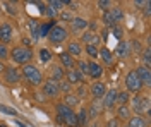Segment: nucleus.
Masks as SVG:
<instances>
[{"label": "nucleus", "mask_w": 151, "mask_h": 127, "mask_svg": "<svg viewBox=\"0 0 151 127\" xmlns=\"http://www.w3.org/2000/svg\"><path fill=\"white\" fill-rule=\"evenodd\" d=\"M9 57L17 65H26V64H31V59H33V50L28 48V47H16L9 52Z\"/></svg>", "instance_id": "1"}, {"label": "nucleus", "mask_w": 151, "mask_h": 127, "mask_svg": "<svg viewBox=\"0 0 151 127\" xmlns=\"http://www.w3.org/2000/svg\"><path fill=\"white\" fill-rule=\"evenodd\" d=\"M21 74H22L24 79L28 81L29 84H33V86H40V84L43 83V74H41L40 69H38L36 65H33V64H26V65H22Z\"/></svg>", "instance_id": "2"}, {"label": "nucleus", "mask_w": 151, "mask_h": 127, "mask_svg": "<svg viewBox=\"0 0 151 127\" xmlns=\"http://www.w3.org/2000/svg\"><path fill=\"white\" fill-rule=\"evenodd\" d=\"M47 38L50 39V43H53V45H60L62 41H65L67 39V29L64 28V26L55 24V26L50 29V33H48Z\"/></svg>", "instance_id": "3"}, {"label": "nucleus", "mask_w": 151, "mask_h": 127, "mask_svg": "<svg viewBox=\"0 0 151 127\" xmlns=\"http://www.w3.org/2000/svg\"><path fill=\"white\" fill-rule=\"evenodd\" d=\"M125 88H127V93H139L142 89L141 79L137 77V74L134 70L127 72V76H125Z\"/></svg>", "instance_id": "4"}, {"label": "nucleus", "mask_w": 151, "mask_h": 127, "mask_svg": "<svg viewBox=\"0 0 151 127\" xmlns=\"http://www.w3.org/2000/svg\"><path fill=\"white\" fill-rule=\"evenodd\" d=\"M132 110L137 115H141L142 112H150V98L134 96V100H132Z\"/></svg>", "instance_id": "5"}, {"label": "nucleus", "mask_w": 151, "mask_h": 127, "mask_svg": "<svg viewBox=\"0 0 151 127\" xmlns=\"http://www.w3.org/2000/svg\"><path fill=\"white\" fill-rule=\"evenodd\" d=\"M43 93H45L48 98H57L58 95H60L58 83H57V81H52V79L45 81V83H43Z\"/></svg>", "instance_id": "6"}, {"label": "nucleus", "mask_w": 151, "mask_h": 127, "mask_svg": "<svg viewBox=\"0 0 151 127\" xmlns=\"http://www.w3.org/2000/svg\"><path fill=\"white\" fill-rule=\"evenodd\" d=\"M115 100H117V89H106V93L101 98V107L105 110H112L115 107Z\"/></svg>", "instance_id": "7"}, {"label": "nucleus", "mask_w": 151, "mask_h": 127, "mask_svg": "<svg viewBox=\"0 0 151 127\" xmlns=\"http://www.w3.org/2000/svg\"><path fill=\"white\" fill-rule=\"evenodd\" d=\"M4 79L7 84H17L21 81V72L16 67H5L4 70Z\"/></svg>", "instance_id": "8"}, {"label": "nucleus", "mask_w": 151, "mask_h": 127, "mask_svg": "<svg viewBox=\"0 0 151 127\" xmlns=\"http://www.w3.org/2000/svg\"><path fill=\"white\" fill-rule=\"evenodd\" d=\"M134 72L137 74V77L141 79L142 86L150 88V84H151V70H150V67H146V65H139Z\"/></svg>", "instance_id": "9"}, {"label": "nucleus", "mask_w": 151, "mask_h": 127, "mask_svg": "<svg viewBox=\"0 0 151 127\" xmlns=\"http://www.w3.org/2000/svg\"><path fill=\"white\" fill-rule=\"evenodd\" d=\"M88 76L94 81H98L103 76V65L98 62H88Z\"/></svg>", "instance_id": "10"}, {"label": "nucleus", "mask_w": 151, "mask_h": 127, "mask_svg": "<svg viewBox=\"0 0 151 127\" xmlns=\"http://www.w3.org/2000/svg\"><path fill=\"white\" fill-rule=\"evenodd\" d=\"M12 34H14V29L9 22H2L0 24V43L7 45L10 39H12Z\"/></svg>", "instance_id": "11"}, {"label": "nucleus", "mask_w": 151, "mask_h": 127, "mask_svg": "<svg viewBox=\"0 0 151 127\" xmlns=\"http://www.w3.org/2000/svg\"><path fill=\"white\" fill-rule=\"evenodd\" d=\"M131 53H132V50H131V43L129 41H120L117 45V48H115V55L119 59H127V57H131Z\"/></svg>", "instance_id": "12"}, {"label": "nucleus", "mask_w": 151, "mask_h": 127, "mask_svg": "<svg viewBox=\"0 0 151 127\" xmlns=\"http://www.w3.org/2000/svg\"><path fill=\"white\" fill-rule=\"evenodd\" d=\"M89 91H91L94 100H101L103 95L106 93V86H105L103 83H100V81H94L93 84H91V88H89Z\"/></svg>", "instance_id": "13"}, {"label": "nucleus", "mask_w": 151, "mask_h": 127, "mask_svg": "<svg viewBox=\"0 0 151 127\" xmlns=\"http://www.w3.org/2000/svg\"><path fill=\"white\" fill-rule=\"evenodd\" d=\"M88 26H89V22L84 19V17H74V19L70 21V28H72V31L74 33H84L86 29H88Z\"/></svg>", "instance_id": "14"}, {"label": "nucleus", "mask_w": 151, "mask_h": 127, "mask_svg": "<svg viewBox=\"0 0 151 127\" xmlns=\"http://www.w3.org/2000/svg\"><path fill=\"white\" fill-rule=\"evenodd\" d=\"M58 59H60V67H62V69H67V70L76 69V60H74V57H70L67 52L60 53V55H58Z\"/></svg>", "instance_id": "15"}, {"label": "nucleus", "mask_w": 151, "mask_h": 127, "mask_svg": "<svg viewBox=\"0 0 151 127\" xmlns=\"http://www.w3.org/2000/svg\"><path fill=\"white\" fill-rule=\"evenodd\" d=\"M81 39L84 41L86 45H93V47H98L100 41H101L100 34H96V33H93V31H84V34L81 36Z\"/></svg>", "instance_id": "16"}, {"label": "nucleus", "mask_w": 151, "mask_h": 127, "mask_svg": "<svg viewBox=\"0 0 151 127\" xmlns=\"http://www.w3.org/2000/svg\"><path fill=\"white\" fill-rule=\"evenodd\" d=\"M65 77H67V83H70V84H79V83H83L84 76H83L77 69H70V70L65 72Z\"/></svg>", "instance_id": "17"}, {"label": "nucleus", "mask_w": 151, "mask_h": 127, "mask_svg": "<svg viewBox=\"0 0 151 127\" xmlns=\"http://www.w3.org/2000/svg\"><path fill=\"white\" fill-rule=\"evenodd\" d=\"M98 55H100V59H101V62H103L105 65H113L115 57H113V53L106 48V47H103V48L98 50Z\"/></svg>", "instance_id": "18"}, {"label": "nucleus", "mask_w": 151, "mask_h": 127, "mask_svg": "<svg viewBox=\"0 0 151 127\" xmlns=\"http://www.w3.org/2000/svg\"><path fill=\"white\" fill-rule=\"evenodd\" d=\"M74 110L70 107H67L65 103H60V105H57V118H58V122H62L64 118L69 115V113H72Z\"/></svg>", "instance_id": "19"}, {"label": "nucleus", "mask_w": 151, "mask_h": 127, "mask_svg": "<svg viewBox=\"0 0 151 127\" xmlns=\"http://www.w3.org/2000/svg\"><path fill=\"white\" fill-rule=\"evenodd\" d=\"M101 101L100 100H93V103L89 105V110H86L88 112V117H91V118H94V117H98L100 115V112H101Z\"/></svg>", "instance_id": "20"}, {"label": "nucleus", "mask_w": 151, "mask_h": 127, "mask_svg": "<svg viewBox=\"0 0 151 127\" xmlns=\"http://www.w3.org/2000/svg\"><path fill=\"white\" fill-rule=\"evenodd\" d=\"M55 26V21H48V22H43L40 24V29H38V38H47L50 29Z\"/></svg>", "instance_id": "21"}, {"label": "nucleus", "mask_w": 151, "mask_h": 127, "mask_svg": "<svg viewBox=\"0 0 151 127\" xmlns=\"http://www.w3.org/2000/svg\"><path fill=\"white\" fill-rule=\"evenodd\" d=\"M64 77H65V70L62 67H52V70H50V79L52 81H57V83H60V81H64Z\"/></svg>", "instance_id": "22"}, {"label": "nucleus", "mask_w": 151, "mask_h": 127, "mask_svg": "<svg viewBox=\"0 0 151 127\" xmlns=\"http://www.w3.org/2000/svg\"><path fill=\"white\" fill-rule=\"evenodd\" d=\"M67 53H69L70 57H79V55L83 53L81 43H77V41H70V43L67 45Z\"/></svg>", "instance_id": "23"}, {"label": "nucleus", "mask_w": 151, "mask_h": 127, "mask_svg": "<svg viewBox=\"0 0 151 127\" xmlns=\"http://www.w3.org/2000/svg\"><path fill=\"white\" fill-rule=\"evenodd\" d=\"M129 103V93L127 91H117V100H115V105L124 107Z\"/></svg>", "instance_id": "24"}, {"label": "nucleus", "mask_w": 151, "mask_h": 127, "mask_svg": "<svg viewBox=\"0 0 151 127\" xmlns=\"http://www.w3.org/2000/svg\"><path fill=\"white\" fill-rule=\"evenodd\" d=\"M127 127H146V120H144V117H141V115L131 117V118H129Z\"/></svg>", "instance_id": "25"}, {"label": "nucleus", "mask_w": 151, "mask_h": 127, "mask_svg": "<svg viewBox=\"0 0 151 127\" xmlns=\"http://www.w3.org/2000/svg\"><path fill=\"white\" fill-rule=\"evenodd\" d=\"M76 118H77V126L84 127L86 124H88V120H89V117H88V112H86V108H81V110H79V113H76Z\"/></svg>", "instance_id": "26"}, {"label": "nucleus", "mask_w": 151, "mask_h": 127, "mask_svg": "<svg viewBox=\"0 0 151 127\" xmlns=\"http://www.w3.org/2000/svg\"><path fill=\"white\" fill-rule=\"evenodd\" d=\"M115 118H120V120H129L131 118V110L127 105H124V107H119L117 110V117Z\"/></svg>", "instance_id": "27"}, {"label": "nucleus", "mask_w": 151, "mask_h": 127, "mask_svg": "<svg viewBox=\"0 0 151 127\" xmlns=\"http://www.w3.org/2000/svg\"><path fill=\"white\" fill-rule=\"evenodd\" d=\"M108 12H110V16H112V19L115 21V22H120V21H124V10L120 9V7H112Z\"/></svg>", "instance_id": "28"}, {"label": "nucleus", "mask_w": 151, "mask_h": 127, "mask_svg": "<svg viewBox=\"0 0 151 127\" xmlns=\"http://www.w3.org/2000/svg\"><path fill=\"white\" fill-rule=\"evenodd\" d=\"M28 26H29V33H31L33 39H38V29H40V22H38L36 19H29Z\"/></svg>", "instance_id": "29"}, {"label": "nucleus", "mask_w": 151, "mask_h": 127, "mask_svg": "<svg viewBox=\"0 0 151 127\" xmlns=\"http://www.w3.org/2000/svg\"><path fill=\"white\" fill-rule=\"evenodd\" d=\"M2 7L5 9V12H7L9 16H16V14H17V4H16V2H4Z\"/></svg>", "instance_id": "30"}, {"label": "nucleus", "mask_w": 151, "mask_h": 127, "mask_svg": "<svg viewBox=\"0 0 151 127\" xmlns=\"http://www.w3.org/2000/svg\"><path fill=\"white\" fill-rule=\"evenodd\" d=\"M141 55H142V65L150 67L151 65V48L150 47H144L141 52Z\"/></svg>", "instance_id": "31"}, {"label": "nucleus", "mask_w": 151, "mask_h": 127, "mask_svg": "<svg viewBox=\"0 0 151 127\" xmlns=\"http://www.w3.org/2000/svg\"><path fill=\"white\" fill-rule=\"evenodd\" d=\"M48 7L53 9L55 12H58V10H62L65 7V2H64V0H50V2H48Z\"/></svg>", "instance_id": "32"}, {"label": "nucleus", "mask_w": 151, "mask_h": 127, "mask_svg": "<svg viewBox=\"0 0 151 127\" xmlns=\"http://www.w3.org/2000/svg\"><path fill=\"white\" fill-rule=\"evenodd\" d=\"M76 69H77L83 76H88V60H77V62H76Z\"/></svg>", "instance_id": "33"}, {"label": "nucleus", "mask_w": 151, "mask_h": 127, "mask_svg": "<svg viewBox=\"0 0 151 127\" xmlns=\"http://www.w3.org/2000/svg\"><path fill=\"white\" fill-rule=\"evenodd\" d=\"M40 59H41V62H50L52 60V52L48 48H40Z\"/></svg>", "instance_id": "34"}, {"label": "nucleus", "mask_w": 151, "mask_h": 127, "mask_svg": "<svg viewBox=\"0 0 151 127\" xmlns=\"http://www.w3.org/2000/svg\"><path fill=\"white\" fill-rule=\"evenodd\" d=\"M64 103H65L67 107H74V105H77V103H79V98L76 96V95H70V93H69V95H67L65 96V101H64Z\"/></svg>", "instance_id": "35"}, {"label": "nucleus", "mask_w": 151, "mask_h": 127, "mask_svg": "<svg viewBox=\"0 0 151 127\" xmlns=\"http://www.w3.org/2000/svg\"><path fill=\"white\" fill-rule=\"evenodd\" d=\"M103 22H105V26H106V28H113V26H117V22L112 19V16H110V12H108V10L103 14Z\"/></svg>", "instance_id": "36"}, {"label": "nucleus", "mask_w": 151, "mask_h": 127, "mask_svg": "<svg viewBox=\"0 0 151 127\" xmlns=\"http://www.w3.org/2000/svg\"><path fill=\"white\" fill-rule=\"evenodd\" d=\"M0 112L5 113V115H12V117H17V110L16 108H10L7 105H0Z\"/></svg>", "instance_id": "37"}, {"label": "nucleus", "mask_w": 151, "mask_h": 127, "mask_svg": "<svg viewBox=\"0 0 151 127\" xmlns=\"http://www.w3.org/2000/svg\"><path fill=\"white\" fill-rule=\"evenodd\" d=\"M98 7L103 10V12H106V10H110L113 7V4L110 0H98Z\"/></svg>", "instance_id": "38"}, {"label": "nucleus", "mask_w": 151, "mask_h": 127, "mask_svg": "<svg viewBox=\"0 0 151 127\" xmlns=\"http://www.w3.org/2000/svg\"><path fill=\"white\" fill-rule=\"evenodd\" d=\"M58 88H60L62 93L69 95V93H70V89H72V84H70V83H67V81H60V83H58Z\"/></svg>", "instance_id": "39"}, {"label": "nucleus", "mask_w": 151, "mask_h": 127, "mask_svg": "<svg viewBox=\"0 0 151 127\" xmlns=\"http://www.w3.org/2000/svg\"><path fill=\"white\" fill-rule=\"evenodd\" d=\"M86 52L91 59H98V47H93V45H86Z\"/></svg>", "instance_id": "40"}, {"label": "nucleus", "mask_w": 151, "mask_h": 127, "mask_svg": "<svg viewBox=\"0 0 151 127\" xmlns=\"http://www.w3.org/2000/svg\"><path fill=\"white\" fill-rule=\"evenodd\" d=\"M9 57V48H7V45H4V43H0V60L4 62V60Z\"/></svg>", "instance_id": "41"}, {"label": "nucleus", "mask_w": 151, "mask_h": 127, "mask_svg": "<svg viewBox=\"0 0 151 127\" xmlns=\"http://www.w3.org/2000/svg\"><path fill=\"white\" fill-rule=\"evenodd\" d=\"M60 19L65 21V22H70V21L74 19V16H72L70 10H64V12H60Z\"/></svg>", "instance_id": "42"}, {"label": "nucleus", "mask_w": 151, "mask_h": 127, "mask_svg": "<svg viewBox=\"0 0 151 127\" xmlns=\"http://www.w3.org/2000/svg\"><path fill=\"white\" fill-rule=\"evenodd\" d=\"M129 43H131V50H132V52H136V53H141V52H142V47H141V43H139V41L132 39V41H129Z\"/></svg>", "instance_id": "43"}, {"label": "nucleus", "mask_w": 151, "mask_h": 127, "mask_svg": "<svg viewBox=\"0 0 151 127\" xmlns=\"http://www.w3.org/2000/svg\"><path fill=\"white\" fill-rule=\"evenodd\" d=\"M134 5H136V9H144V7L151 5V2H150V0H136V2H134Z\"/></svg>", "instance_id": "44"}, {"label": "nucleus", "mask_w": 151, "mask_h": 127, "mask_svg": "<svg viewBox=\"0 0 151 127\" xmlns=\"http://www.w3.org/2000/svg\"><path fill=\"white\" fill-rule=\"evenodd\" d=\"M112 34H113L117 39H120V38H122V34H124L122 28H120V26H113V28H112Z\"/></svg>", "instance_id": "45"}, {"label": "nucleus", "mask_w": 151, "mask_h": 127, "mask_svg": "<svg viewBox=\"0 0 151 127\" xmlns=\"http://www.w3.org/2000/svg\"><path fill=\"white\" fill-rule=\"evenodd\" d=\"M43 16H48V17H52V19H53V17H57V12L53 9H50V7L47 5V9H45V12H43Z\"/></svg>", "instance_id": "46"}, {"label": "nucleus", "mask_w": 151, "mask_h": 127, "mask_svg": "<svg viewBox=\"0 0 151 127\" xmlns=\"http://www.w3.org/2000/svg\"><path fill=\"white\" fill-rule=\"evenodd\" d=\"M76 96L79 98V100H81L83 96H86V86H79V88H77V95H76Z\"/></svg>", "instance_id": "47"}, {"label": "nucleus", "mask_w": 151, "mask_h": 127, "mask_svg": "<svg viewBox=\"0 0 151 127\" xmlns=\"http://www.w3.org/2000/svg\"><path fill=\"white\" fill-rule=\"evenodd\" d=\"M106 127H119V118H112V120H108Z\"/></svg>", "instance_id": "48"}, {"label": "nucleus", "mask_w": 151, "mask_h": 127, "mask_svg": "<svg viewBox=\"0 0 151 127\" xmlns=\"http://www.w3.org/2000/svg\"><path fill=\"white\" fill-rule=\"evenodd\" d=\"M4 70H5V64L0 60V74H4Z\"/></svg>", "instance_id": "49"}, {"label": "nucleus", "mask_w": 151, "mask_h": 127, "mask_svg": "<svg viewBox=\"0 0 151 127\" xmlns=\"http://www.w3.org/2000/svg\"><path fill=\"white\" fill-rule=\"evenodd\" d=\"M16 122V126H19V127H28L26 124H22V122H19V120H14Z\"/></svg>", "instance_id": "50"}, {"label": "nucleus", "mask_w": 151, "mask_h": 127, "mask_svg": "<svg viewBox=\"0 0 151 127\" xmlns=\"http://www.w3.org/2000/svg\"><path fill=\"white\" fill-rule=\"evenodd\" d=\"M0 12H2V5H0Z\"/></svg>", "instance_id": "51"}, {"label": "nucleus", "mask_w": 151, "mask_h": 127, "mask_svg": "<svg viewBox=\"0 0 151 127\" xmlns=\"http://www.w3.org/2000/svg\"><path fill=\"white\" fill-rule=\"evenodd\" d=\"M0 127H5V126H2V124H0Z\"/></svg>", "instance_id": "52"}]
</instances>
